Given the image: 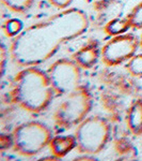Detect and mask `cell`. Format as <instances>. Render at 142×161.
<instances>
[{
  "instance_id": "cell-1",
  "label": "cell",
  "mask_w": 142,
  "mask_h": 161,
  "mask_svg": "<svg viewBox=\"0 0 142 161\" xmlns=\"http://www.w3.org/2000/svg\"><path fill=\"white\" fill-rule=\"evenodd\" d=\"M87 13L77 8L60 10L48 19L34 23L12 38L10 59L19 68L38 67L49 60L63 45L86 33Z\"/></svg>"
},
{
  "instance_id": "cell-2",
  "label": "cell",
  "mask_w": 142,
  "mask_h": 161,
  "mask_svg": "<svg viewBox=\"0 0 142 161\" xmlns=\"http://www.w3.org/2000/svg\"><path fill=\"white\" fill-rule=\"evenodd\" d=\"M55 96L46 71L38 67L23 68L12 80L8 92L10 103L31 114L47 110Z\"/></svg>"
},
{
  "instance_id": "cell-3",
  "label": "cell",
  "mask_w": 142,
  "mask_h": 161,
  "mask_svg": "<svg viewBox=\"0 0 142 161\" xmlns=\"http://www.w3.org/2000/svg\"><path fill=\"white\" fill-rule=\"evenodd\" d=\"M93 106V98L84 85L65 95V98L57 105L53 111V121L56 126L62 129H71L77 127L86 119Z\"/></svg>"
},
{
  "instance_id": "cell-4",
  "label": "cell",
  "mask_w": 142,
  "mask_h": 161,
  "mask_svg": "<svg viewBox=\"0 0 142 161\" xmlns=\"http://www.w3.org/2000/svg\"><path fill=\"white\" fill-rule=\"evenodd\" d=\"M13 150L17 155L31 158L43 152L53 139V132L46 124L38 120L18 125L12 132Z\"/></svg>"
},
{
  "instance_id": "cell-5",
  "label": "cell",
  "mask_w": 142,
  "mask_h": 161,
  "mask_svg": "<svg viewBox=\"0 0 142 161\" xmlns=\"http://www.w3.org/2000/svg\"><path fill=\"white\" fill-rule=\"evenodd\" d=\"M76 149L80 155L94 157L103 152L110 137V125L99 115L88 116L76 127Z\"/></svg>"
},
{
  "instance_id": "cell-6",
  "label": "cell",
  "mask_w": 142,
  "mask_h": 161,
  "mask_svg": "<svg viewBox=\"0 0 142 161\" xmlns=\"http://www.w3.org/2000/svg\"><path fill=\"white\" fill-rule=\"evenodd\" d=\"M56 96H65L81 82V68L73 58H60L46 70Z\"/></svg>"
},
{
  "instance_id": "cell-7",
  "label": "cell",
  "mask_w": 142,
  "mask_h": 161,
  "mask_svg": "<svg viewBox=\"0 0 142 161\" xmlns=\"http://www.w3.org/2000/svg\"><path fill=\"white\" fill-rule=\"evenodd\" d=\"M140 46V40L131 33L112 37L100 48V60L107 67H115L128 61Z\"/></svg>"
},
{
  "instance_id": "cell-8",
  "label": "cell",
  "mask_w": 142,
  "mask_h": 161,
  "mask_svg": "<svg viewBox=\"0 0 142 161\" xmlns=\"http://www.w3.org/2000/svg\"><path fill=\"white\" fill-rule=\"evenodd\" d=\"M99 44L96 40H90L72 55V58L81 69H91L100 58Z\"/></svg>"
},
{
  "instance_id": "cell-9",
  "label": "cell",
  "mask_w": 142,
  "mask_h": 161,
  "mask_svg": "<svg viewBox=\"0 0 142 161\" xmlns=\"http://www.w3.org/2000/svg\"><path fill=\"white\" fill-rule=\"evenodd\" d=\"M126 125L135 136H142V98H137L130 103L126 114Z\"/></svg>"
},
{
  "instance_id": "cell-10",
  "label": "cell",
  "mask_w": 142,
  "mask_h": 161,
  "mask_svg": "<svg viewBox=\"0 0 142 161\" xmlns=\"http://www.w3.org/2000/svg\"><path fill=\"white\" fill-rule=\"evenodd\" d=\"M76 144L75 136H53L48 147L51 154L56 156L58 159H61L76 148Z\"/></svg>"
},
{
  "instance_id": "cell-11",
  "label": "cell",
  "mask_w": 142,
  "mask_h": 161,
  "mask_svg": "<svg viewBox=\"0 0 142 161\" xmlns=\"http://www.w3.org/2000/svg\"><path fill=\"white\" fill-rule=\"evenodd\" d=\"M130 27L128 19H113L107 23L104 27V31L110 37H115L126 33Z\"/></svg>"
},
{
  "instance_id": "cell-12",
  "label": "cell",
  "mask_w": 142,
  "mask_h": 161,
  "mask_svg": "<svg viewBox=\"0 0 142 161\" xmlns=\"http://www.w3.org/2000/svg\"><path fill=\"white\" fill-rule=\"evenodd\" d=\"M35 0H1L6 9L16 14H25L32 8Z\"/></svg>"
},
{
  "instance_id": "cell-13",
  "label": "cell",
  "mask_w": 142,
  "mask_h": 161,
  "mask_svg": "<svg viewBox=\"0 0 142 161\" xmlns=\"http://www.w3.org/2000/svg\"><path fill=\"white\" fill-rule=\"evenodd\" d=\"M126 71L134 77H142V54H136L126 62Z\"/></svg>"
},
{
  "instance_id": "cell-14",
  "label": "cell",
  "mask_w": 142,
  "mask_h": 161,
  "mask_svg": "<svg viewBox=\"0 0 142 161\" xmlns=\"http://www.w3.org/2000/svg\"><path fill=\"white\" fill-rule=\"evenodd\" d=\"M2 29H3V32L6 33L8 38H15L23 31L24 26H23V23L19 19H10L3 24Z\"/></svg>"
},
{
  "instance_id": "cell-15",
  "label": "cell",
  "mask_w": 142,
  "mask_h": 161,
  "mask_svg": "<svg viewBox=\"0 0 142 161\" xmlns=\"http://www.w3.org/2000/svg\"><path fill=\"white\" fill-rule=\"evenodd\" d=\"M126 19H128L133 29H142V1L139 2L136 7H134V9L127 14Z\"/></svg>"
},
{
  "instance_id": "cell-16",
  "label": "cell",
  "mask_w": 142,
  "mask_h": 161,
  "mask_svg": "<svg viewBox=\"0 0 142 161\" xmlns=\"http://www.w3.org/2000/svg\"><path fill=\"white\" fill-rule=\"evenodd\" d=\"M13 136L11 134H6L2 133L1 136H0V150L1 152H6L7 149L13 148Z\"/></svg>"
},
{
  "instance_id": "cell-17",
  "label": "cell",
  "mask_w": 142,
  "mask_h": 161,
  "mask_svg": "<svg viewBox=\"0 0 142 161\" xmlns=\"http://www.w3.org/2000/svg\"><path fill=\"white\" fill-rule=\"evenodd\" d=\"M53 7L58 10H65L71 6L73 0H47Z\"/></svg>"
},
{
  "instance_id": "cell-18",
  "label": "cell",
  "mask_w": 142,
  "mask_h": 161,
  "mask_svg": "<svg viewBox=\"0 0 142 161\" xmlns=\"http://www.w3.org/2000/svg\"><path fill=\"white\" fill-rule=\"evenodd\" d=\"M9 51L6 48L4 44H1V53H0V59H1V75L3 76L4 75V69H6V62H7V58H9Z\"/></svg>"
},
{
  "instance_id": "cell-19",
  "label": "cell",
  "mask_w": 142,
  "mask_h": 161,
  "mask_svg": "<svg viewBox=\"0 0 142 161\" xmlns=\"http://www.w3.org/2000/svg\"><path fill=\"white\" fill-rule=\"evenodd\" d=\"M140 47H142V33H141V37H140Z\"/></svg>"
}]
</instances>
